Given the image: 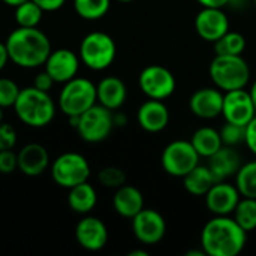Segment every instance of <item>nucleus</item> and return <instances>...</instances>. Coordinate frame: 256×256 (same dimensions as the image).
<instances>
[{
  "label": "nucleus",
  "instance_id": "1",
  "mask_svg": "<svg viewBox=\"0 0 256 256\" xmlns=\"http://www.w3.org/2000/svg\"><path fill=\"white\" fill-rule=\"evenodd\" d=\"M9 60L22 69L44 66L50 52L51 42L38 27H20L12 30L4 40Z\"/></svg>",
  "mask_w": 256,
  "mask_h": 256
},
{
  "label": "nucleus",
  "instance_id": "2",
  "mask_svg": "<svg viewBox=\"0 0 256 256\" xmlns=\"http://www.w3.org/2000/svg\"><path fill=\"white\" fill-rule=\"evenodd\" d=\"M248 232L230 216L210 219L201 232V248L208 256H237L246 246Z\"/></svg>",
  "mask_w": 256,
  "mask_h": 256
},
{
  "label": "nucleus",
  "instance_id": "3",
  "mask_svg": "<svg viewBox=\"0 0 256 256\" xmlns=\"http://www.w3.org/2000/svg\"><path fill=\"white\" fill-rule=\"evenodd\" d=\"M12 108L21 123L34 129L48 126L54 120L57 111V105L50 93L42 92L34 86L21 88Z\"/></svg>",
  "mask_w": 256,
  "mask_h": 256
},
{
  "label": "nucleus",
  "instance_id": "4",
  "mask_svg": "<svg viewBox=\"0 0 256 256\" xmlns=\"http://www.w3.org/2000/svg\"><path fill=\"white\" fill-rule=\"evenodd\" d=\"M213 84L222 92L244 88L250 80V68L242 56H218L208 68Z\"/></svg>",
  "mask_w": 256,
  "mask_h": 256
},
{
  "label": "nucleus",
  "instance_id": "5",
  "mask_svg": "<svg viewBox=\"0 0 256 256\" xmlns=\"http://www.w3.org/2000/svg\"><path fill=\"white\" fill-rule=\"evenodd\" d=\"M80 60L92 70H105L117 56L114 39L104 32H92L86 34L80 44Z\"/></svg>",
  "mask_w": 256,
  "mask_h": 256
},
{
  "label": "nucleus",
  "instance_id": "6",
  "mask_svg": "<svg viewBox=\"0 0 256 256\" xmlns=\"http://www.w3.org/2000/svg\"><path fill=\"white\" fill-rule=\"evenodd\" d=\"M96 102V86L82 76H75L64 82L58 94V108L66 117L81 116Z\"/></svg>",
  "mask_w": 256,
  "mask_h": 256
},
{
  "label": "nucleus",
  "instance_id": "7",
  "mask_svg": "<svg viewBox=\"0 0 256 256\" xmlns=\"http://www.w3.org/2000/svg\"><path fill=\"white\" fill-rule=\"evenodd\" d=\"M50 171L51 178L56 184L64 189H70L80 183L88 182L90 164L82 154L75 152H66L51 162Z\"/></svg>",
  "mask_w": 256,
  "mask_h": 256
},
{
  "label": "nucleus",
  "instance_id": "8",
  "mask_svg": "<svg viewBox=\"0 0 256 256\" xmlns=\"http://www.w3.org/2000/svg\"><path fill=\"white\" fill-rule=\"evenodd\" d=\"M114 114L111 110L102 106L100 104H94L81 116H78V123L75 130L80 138L86 142L96 144L105 141L114 128Z\"/></svg>",
  "mask_w": 256,
  "mask_h": 256
},
{
  "label": "nucleus",
  "instance_id": "9",
  "mask_svg": "<svg viewBox=\"0 0 256 256\" xmlns=\"http://www.w3.org/2000/svg\"><path fill=\"white\" fill-rule=\"evenodd\" d=\"M200 154L190 141L177 140L170 142L162 152V166L168 176L183 178L196 165H200Z\"/></svg>",
  "mask_w": 256,
  "mask_h": 256
},
{
  "label": "nucleus",
  "instance_id": "10",
  "mask_svg": "<svg viewBox=\"0 0 256 256\" xmlns=\"http://www.w3.org/2000/svg\"><path fill=\"white\" fill-rule=\"evenodd\" d=\"M138 84L141 92L148 99L158 100H164L172 96L177 86L174 74L160 64H150L144 68L138 76Z\"/></svg>",
  "mask_w": 256,
  "mask_h": 256
},
{
  "label": "nucleus",
  "instance_id": "11",
  "mask_svg": "<svg viewBox=\"0 0 256 256\" xmlns=\"http://www.w3.org/2000/svg\"><path fill=\"white\" fill-rule=\"evenodd\" d=\"M132 232L142 244H158L166 234V222L164 216L153 208H142L132 219Z\"/></svg>",
  "mask_w": 256,
  "mask_h": 256
},
{
  "label": "nucleus",
  "instance_id": "12",
  "mask_svg": "<svg viewBox=\"0 0 256 256\" xmlns=\"http://www.w3.org/2000/svg\"><path fill=\"white\" fill-rule=\"evenodd\" d=\"M222 116L228 123L246 126L256 116L255 105L250 98V93L246 92L244 88L225 92Z\"/></svg>",
  "mask_w": 256,
  "mask_h": 256
},
{
  "label": "nucleus",
  "instance_id": "13",
  "mask_svg": "<svg viewBox=\"0 0 256 256\" xmlns=\"http://www.w3.org/2000/svg\"><path fill=\"white\" fill-rule=\"evenodd\" d=\"M80 63V56H76L72 50L57 48L51 50L44 66L56 84H64L78 75Z\"/></svg>",
  "mask_w": 256,
  "mask_h": 256
},
{
  "label": "nucleus",
  "instance_id": "14",
  "mask_svg": "<svg viewBox=\"0 0 256 256\" xmlns=\"http://www.w3.org/2000/svg\"><path fill=\"white\" fill-rule=\"evenodd\" d=\"M195 30L207 42H216L230 30L228 15L222 8H202L195 16Z\"/></svg>",
  "mask_w": 256,
  "mask_h": 256
},
{
  "label": "nucleus",
  "instance_id": "15",
  "mask_svg": "<svg viewBox=\"0 0 256 256\" xmlns=\"http://www.w3.org/2000/svg\"><path fill=\"white\" fill-rule=\"evenodd\" d=\"M242 195L237 186L226 182H216L206 194V206L214 216H230L234 213Z\"/></svg>",
  "mask_w": 256,
  "mask_h": 256
},
{
  "label": "nucleus",
  "instance_id": "16",
  "mask_svg": "<svg viewBox=\"0 0 256 256\" xmlns=\"http://www.w3.org/2000/svg\"><path fill=\"white\" fill-rule=\"evenodd\" d=\"M75 238L76 243L88 252L102 250L108 243L106 225L99 218L86 216L75 226Z\"/></svg>",
  "mask_w": 256,
  "mask_h": 256
},
{
  "label": "nucleus",
  "instance_id": "17",
  "mask_svg": "<svg viewBox=\"0 0 256 256\" xmlns=\"http://www.w3.org/2000/svg\"><path fill=\"white\" fill-rule=\"evenodd\" d=\"M224 106V93L220 88L202 87L196 90L189 99L190 112L200 118L212 120L222 114Z\"/></svg>",
  "mask_w": 256,
  "mask_h": 256
},
{
  "label": "nucleus",
  "instance_id": "18",
  "mask_svg": "<svg viewBox=\"0 0 256 256\" xmlns=\"http://www.w3.org/2000/svg\"><path fill=\"white\" fill-rule=\"evenodd\" d=\"M16 160L18 171H21L27 177H39L51 165L48 150L39 142L26 144L16 153Z\"/></svg>",
  "mask_w": 256,
  "mask_h": 256
},
{
  "label": "nucleus",
  "instance_id": "19",
  "mask_svg": "<svg viewBox=\"0 0 256 256\" xmlns=\"http://www.w3.org/2000/svg\"><path fill=\"white\" fill-rule=\"evenodd\" d=\"M140 126L150 134L162 132L170 123V111L162 100L148 99L146 100L136 112Z\"/></svg>",
  "mask_w": 256,
  "mask_h": 256
},
{
  "label": "nucleus",
  "instance_id": "20",
  "mask_svg": "<svg viewBox=\"0 0 256 256\" xmlns=\"http://www.w3.org/2000/svg\"><path fill=\"white\" fill-rule=\"evenodd\" d=\"M242 166V158L238 152L231 146H222L213 156L208 158V168L213 172L216 182H225L237 174Z\"/></svg>",
  "mask_w": 256,
  "mask_h": 256
},
{
  "label": "nucleus",
  "instance_id": "21",
  "mask_svg": "<svg viewBox=\"0 0 256 256\" xmlns=\"http://www.w3.org/2000/svg\"><path fill=\"white\" fill-rule=\"evenodd\" d=\"M98 104L102 106L116 111L123 106L128 98L126 84L118 76H105L96 84Z\"/></svg>",
  "mask_w": 256,
  "mask_h": 256
},
{
  "label": "nucleus",
  "instance_id": "22",
  "mask_svg": "<svg viewBox=\"0 0 256 256\" xmlns=\"http://www.w3.org/2000/svg\"><path fill=\"white\" fill-rule=\"evenodd\" d=\"M112 207L117 214L126 219H132L144 208V196L140 189L130 184H123L116 189L112 196Z\"/></svg>",
  "mask_w": 256,
  "mask_h": 256
},
{
  "label": "nucleus",
  "instance_id": "23",
  "mask_svg": "<svg viewBox=\"0 0 256 256\" xmlns=\"http://www.w3.org/2000/svg\"><path fill=\"white\" fill-rule=\"evenodd\" d=\"M68 190V206L72 212L78 214H88L96 207L98 192L88 182L80 183Z\"/></svg>",
  "mask_w": 256,
  "mask_h": 256
},
{
  "label": "nucleus",
  "instance_id": "24",
  "mask_svg": "<svg viewBox=\"0 0 256 256\" xmlns=\"http://www.w3.org/2000/svg\"><path fill=\"white\" fill-rule=\"evenodd\" d=\"M216 183V178L208 166L196 165L190 172L183 177L184 189L194 196H206L210 188Z\"/></svg>",
  "mask_w": 256,
  "mask_h": 256
},
{
  "label": "nucleus",
  "instance_id": "25",
  "mask_svg": "<svg viewBox=\"0 0 256 256\" xmlns=\"http://www.w3.org/2000/svg\"><path fill=\"white\" fill-rule=\"evenodd\" d=\"M190 142H192L194 148L196 150V153L201 158H207V159L210 156H213L224 146L220 132H218L213 128H208V126L196 129L190 138Z\"/></svg>",
  "mask_w": 256,
  "mask_h": 256
},
{
  "label": "nucleus",
  "instance_id": "26",
  "mask_svg": "<svg viewBox=\"0 0 256 256\" xmlns=\"http://www.w3.org/2000/svg\"><path fill=\"white\" fill-rule=\"evenodd\" d=\"M111 8V0H74L76 15L87 21L104 18Z\"/></svg>",
  "mask_w": 256,
  "mask_h": 256
},
{
  "label": "nucleus",
  "instance_id": "27",
  "mask_svg": "<svg viewBox=\"0 0 256 256\" xmlns=\"http://www.w3.org/2000/svg\"><path fill=\"white\" fill-rule=\"evenodd\" d=\"M246 50V38L238 32H226L214 42L218 56H242Z\"/></svg>",
  "mask_w": 256,
  "mask_h": 256
},
{
  "label": "nucleus",
  "instance_id": "28",
  "mask_svg": "<svg viewBox=\"0 0 256 256\" xmlns=\"http://www.w3.org/2000/svg\"><path fill=\"white\" fill-rule=\"evenodd\" d=\"M236 186L242 196L256 200V160L240 166L236 174Z\"/></svg>",
  "mask_w": 256,
  "mask_h": 256
},
{
  "label": "nucleus",
  "instance_id": "29",
  "mask_svg": "<svg viewBox=\"0 0 256 256\" xmlns=\"http://www.w3.org/2000/svg\"><path fill=\"white\" fill-rule=\"evenodd\" d=\"M234 220L246 231L250 232L256 230V200L255 198H244L238 201L234 213Z\"/></svg>",
  "mask_w": 256,
  "mask_h": 256
},
{
  "label": "nucleus",
  "instance_id": "30",
  "mask_svg": "<svg viewBox=\"0 0 256 256\" xmlns=\"http://www.w3.org/2000/svg\"><path fill=\"white\" fill-rule=\"evenodd\" d=\"M44 10L33 2L27 0L15 8V21L20 27H38Z\"/></svg>",
  "mask_w": 256,
  "mask_h": 256
},
{
  "label": "nucleus",
  "instance_id": "31",
  "mask_svg": "<svg viewBox=\"0 0 256 256\" xmlns=\"http://www.w3.org/2000/svg\"><path fill=\"white\" fill-rule=\"evenodd\" d=\"M98 180L104 188L118 189L126 184V172L117 166H105L98 172Z\"/></svg>",
  "mask_w": 256,
  "mask_h": 256
},
{
  "label": "nucleus",
  "instance_id": "32",
  "mask_svg": "<svg viewBox=\"0 0 256 256\" xmlns=\"http://www.w3.org/2000/svg\"><path fill=\"white\" fill-rule=\"evenodd\" d=\"M20 92L21 88L15 81H12L10 78H0V106L3 110L14 106Z\"/></svg>",
  "mask_w": 256,
  "mask_h": 256
},
{
  "label": "nucleus",
  "instance_id": "33",
  "mask_svg": "<svg viewBox=\"0 0 256 256\" xmlns=\"http://www.w3.org/2000/svg\"><path fill=\"white\" fill-rule=\"evenodd\" d=\"M244 135H246V126L234 124V123H225L222 130H220V138L224 146H231L236 147L242 142H244Z\"/></svg>",
  "mask_w": 256,
  "mask_h": 256
},
{
  "label": "nucleus",
  "instance_id": "34",
  "mask_svg": "<svg viewBox=\"0 0 256 256\" xmlns=\"http://www.w3.org/2000/svg\"><path fill=\"white\" fill-rule=\"evenodd\" d=\"M16 146V132L9 123H0V150H12Z\"/></svg>",
  "mask_w": 256,
  "mask_h": 256
},
{
  "label": "nucleus",
  "instance_id": "35",
  "mask_svg": "<svg viewBox=\"0 0 256 256\" xmlns=\"http://www.w3.org/2000/svg\"><path fill=\"white\" fill-rule=\"evenodd\" d=\"M18 170L16 153L14 150H0V174L8 176Z\"/></svg>",
  "mask_w": 256,
  "mask_h": 256
},
{
  "label": "nucleus",
  "instance_id": "36",
  "mask_svg": "<svg viewBox=\"0 0 256 256\" xmlns=\"http://www.w3.org/2000/svg\"><path fill=\"white\" fill-rule=\"evenodd\" d=\"M54 84H56L54 80L51 78V75L46 70H42V72L36 74L34 78H33V86L36 88L42 90V92H50Z\"/></svg>",
  "mask_w": 256,
  "mask_h": 256
},
{
  "label": "nucleus",
  "instance_id": "37",
  "mask_svg": "<svg viewBox=\"0 0 256 256\" xmlns=\"http://www.w3.org/2000/svg\"><path fill=\"white\" fill-rule=\"evenodd\" d=\"M244 144L248 146V148L256 156V116L246 124Z\"/></svg>",
  "mask_w": 256,
  "mask_h": 256
},
{
  "label": "nucleus",
  "instance_id": "38",
  "mask_svg": "<svg viewBox=\"0 0 256 256\" xmlns=\"http://www.w3.org/2000/svg\"><path fill=\"white\" fill-rule=\"evenodd\" d=\"M44 12H56L62 9L66 3V0H33Z\"/></svg>",
  "mask_w": 256,
  "mask_h": 256
},
{
  "label": "nucleus",
  "instance_id": "39",
  "mask_svg": "<svg viewBox=\"0 0 256 256\" xmlns=\"http://www.w3.org/2000/svg\"><path fill=\"white\" fill-rule=\"evenodd\" d=\"M202 8H225L231 0H196Z\"/></svg>",
  "mask_w": 256,
  "mask_h": 256
},
{
  "label": "nucleus",
  "instance_id": "40",
  "mask_svg": "<svg viewBox=\"0 0 256 256\" xmlns=\"http://www.w3.org/2000/svg\"><path fill=\"white\" fill-rule=\"evenodd\" d=\"M9 62V54H8V48L4 42H0V70L4 69V66Z\"/></svg>",
  "mask_w": 256,
  "mask_h": 256
},
{
  "label": "nucleus",
  "instance_id": "41",
  "mask_svg": "<svg viewBox=\"0 0 256 256\" xmlns=\"http://www.w3.org/2000/svg\"><path fill=\"white\" fill-rule=\"evenodd\" d=\"M6 6H10V8H16V6H20L21 3H24V2H27V0H2Z\"/></svg>",
  "mask_w": 256,
  "mask_h": 256
},
{
  "label": "nucleus",
  "instance_id": "42",
  "mask_svg": "<svg viewBox=\"0 0 256 256\" xmlns=\"http://www.w3.org/2000/svg\"><path fill=\"white\" fill-rule=\"evenodd\" d=\"M249 93H250V98H252V100H254V105H255V110H256V81L252 84V87H250Z\"/></svg>",
  "mask_w": 256,
  "mask_h": 256
},
{
  "label": "nucleus",
  "instance_id": "43",
  "mask_svg": "<svg viewBox=\"0 0 256 256\" xmlns=\"http://www.w3.org/2000/svg\"><path fill=\"white\" fill-rule=\"evenodd\" d=\"M186 256H206V252L204 250H190L186 254Z\"/></svg>",
  "mask_w": 256,
  "mask_h": 256
},
{
  "label": "nucleus",
  "instance_id": "44",
  "mask_svg": "<svg viewBox=\"0 0 256 256\" xmlns=\"http://www.w3.org/2000/svg\"><path fill=\"white\" fill-rule=\"evenodd\" d=\"M129 256H148V254L146 250H132Z\"/></svg>",
  "mask_w": 256,
  "mask_h": 256
},
{
  "label": "nucleus",
  "instance_id": "45",
  "mask_svg": "<svg viewBox=\"0 0 256 256\" xmlns=\"http://www.w3.org/2000/svg\"><path fill=\"white\" fill-rule=\"evenodd\" d=\"M3 122V108L0 106V123Z\"/></svg>",
  "mask_w": 256,
  "mask_h": 256
},
{
  "label": "nucleus",
  "instance_id": "46",
  "mask_svg": "<svg viewBox=\"0 0 256 256\" xmlns=\"http://www.w3.org/2000/svg\"><path fill=\"white\" fill-rule=\"evenodd\" d=\"M117 2H122V3H130V2H134V0H117Z\"/></svg>",
  "mask_w": 256,
  "mask_h": 256
},
{
  "label": "nucleus",
  "instance_id": "47",
  "mask_svg": "<svg viewBox=\"0 0 256 256\" xmlns=\"http://www.w3.org/2000/svg\"><path fill=\"white\" fill-rule=\"evenodd\" d=\"M234 2H238V0H231V3H234Z\"/></svg>",
  "mask_w": 256,
  "mask_h": 256
},
{
  "label": "nucleus",
  "instance_id": "48",
  "mask_svg": "<svg viewBox=\"0 0 256 256\" xmlns=\"http://www.w3.org/2000/svg\"><path fill=\"white\" fill-rule=\"evenodd\" d=\"M255 6H256V0H255Z\"/></svg>",
  "mask_w": 256,
  "mask_h": 256
}]
</instances>
